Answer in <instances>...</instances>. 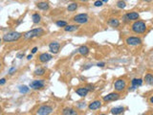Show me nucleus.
<instances>
[{
    "instance_id": "nucleus-39",
    "label": "nucleus",
    "mask_w": 153,
    "mask_h": 115,
    "mask_svg": "<svg viewBox=\"0 0 153 115\" xmlns=\"http://www.w3.org/2000/svg\"><path fill=\"white\" fill-rule=\"evenodd\" d=\"M102 2H108V0H102Z\"/></svg>"
},
{
    "instance_id": "nucleus-15",
    "label": "nucleus",
    "mask_w": 153,
    "mask_h": 115,
    "mask_svg": "<svg viewBox=\"0 0 153 115\" xmlns=\"http://www.w3.org/2000/svg\"><path fill=\"white\" fill-rule=\"evenodd\" d=\"M101 107H102V102H101V101H99V100H96V101L92 102V103L88 106L89 109H91V110H96V109H99Z\"/></svg>"
},
{
    "instance_id": "nucleus-27",
    "label": "nucleus",
    "mask_w": 153,
    "mask_h": 115,
    "mask_svg": "<svg viewBox=\"0 0 153 115\" xmlns=\"http://www.w3.org/2000/svg\"><path fill=\"white\" fill-rule=\"evenodd\" d=\"M125 6H126V4H125V2L122 1V0H120V1L117 2V7H118L119 9H124Z\"/></svg>"
},
{
    "instance_id": "nucleus-12",
    "label": "nucleus",
    "mask_w": 153,
    "mask_h": 115,
    "mask_svg": "<svg viewBox=\"0 0 153 115\" xmlns=\"http://www.w3.org/2000/svg\"><path fill=\"white\" fill-rule=\"evenodd\" d=\"M131 84H132V86L129 87L128 90H135L138 88V86H141L143 85V80L142 79H133L131 81Z\"/></svg>"
},
{
    "instance_id": "nucleus-35",
    "label": "nucleus",
    "mask_w": 153,
    "mask_h": 115,
    "mask_svg": "<svg viewBox=\"0 0 153 115\" xmlns=\"http://www.w3.org/2000/svg\"><path fill=\"white\" fill-rule=\"evenodd\" d=\"M37 47H34V48L32 49V54H35V53H37Z\"/></svg>"
},
{
    "instance_id": "nucleus-32",
    "label": "nucleus",
    "mask_w": 153,
    "mask_h": 115,
    "mask_svg": "<svg viewBox=\"0 0 153 115\" xmlns=\"http://www.w3.org/2000/svg\"><path fill=\"white\" fill-rule=\"evenodd\" d=\"M69 115H78V112L75 110V109H71V111H70V113H69Z\"/></svg>"
},
{
    "instance_id": "nucleus-23",
    "label": "nucleus",
    "mask_w": 153,
    "mask_h": 115,
    "mask_svg": "<svg viewBox=\"0 0 153 115\" xmlns=\"http://www.w3.org/2000/svg\"><path fill=\"white\" fill-rule=\"evenodd\" d=\"M35 75L36 76H43L44 74H45V69L42 68V67H38L37 68L36 70H35Z\"/></svg>"
},
{
    "instance_id": "nucleus-28",
    "label": "nucleus",
    "mask_w": 153,
    "mask_h": 115,
    "mask_svg": "<svg viewBox=\"0 0 153 115\" xmlns=\"http://www.w3.org/2000/svg\"><path fill=\"white\" fill-rule=\"evenodd\" d=\"M102 4H103V2H102V0H97V1H95L94 6L95 7H102Z\"/></svg>"
},
{
    "instance_id": "nucleus-42",
    "label": "nucleus",
    "mask_w": 153,
    "mask_h": 115,
    "mask_svg": "<svg viewBox=\"0 0 153 115\" xmlns=\"http://www.w3.org/2000/svg\"><path fill=\"white\" fill-rule=\"evenodd\" d=\"M100 115H105V114H100Z\"/></svg>"
},
{
    "instance_id": "nucleus-20",
    "label": "nucleus",
    "mask_w": 153,
    "mask_h": 115,
    "mask_svg": "<svg viewBox=\"0 0 153 115\" xmlns=\"http://www.w3.org/2000/svg\"><path fill=\"white\" fill-rule=\"evenodd\" d=\"M79 29V26L78 25H67L65 28H64V31L65 32H75Z\"/></svg>"
},
{
    "instance_id": "nucleus-1",
    "label": "nucleus",
    "mask_w": 153,
    "mask_h": 115,
    "mask_svg": "<svg viewBox=\"0 0 153 115\" xmlns=\"http://www.w3.org/2000/svg\"><path fill=\"white\" fill-rule=\"evenodd\" d=\"M22 36L21 33L18 32H9L2 36V40L4 42H12V41H16Z\"/></svg>"
},
{
    "instance_id": "nucleus-14",
    "label": "nucleus",
    "mask_w": 153,
    "mask_h": 115,
    "mask_svg": "<svg viewBox=\"0 0 153 115\" xmlns=\"http://www.w3.org/2000/svg\"><path fill=\"white\" fill-rule=\"evenodd\" d=\"M37 7L39 9V10H42V11H47V10H49L50 8V5L48 2H46V1H41V2H38L37 4Z\"/></svg>"
},
{
    "instance_id": "nucleus-30",
    "label": "nucleus",
    "mask_w": 153,
    "mask_h": 115,
    "mask_svg": "<svg viewBox=\"0 0 153 115\" xmlns=\"http://www.w3.org/2000/svg\"><path fill=\"white\" fill-rule=\"evenodd\" d=\"M86 88H87L89 91H93L94 89H95V86H94L93 85H88L87 86H86Z\"/></svg>"
},
{
    "instance_id": "nucleus-36",
    "label": "nucleus",
    "mask_w": 153,
    "mask_h": 115,
    "mask_svg": "<svg viewBox=\"0 0 153 115\" xmlns=\"http://www.w3.org/2000/svg\"><path fill=\"white\" fill-rule=\"evenodd\" d=\"M32 59H33V54L27 56V60H28V61H30V60H32Z\"/></svg>"
},
{
    "instance_id": "nucleus-17",
    "label": "nucleus",
    "mask_w": 153,
    "mask_h": 115,
    "mask_svg": "<svg viewBox=\"0 0 153 115\" xmlns=\"http://www.w3.org/2000/svg\"><path fill=\"white\" fill-rule=\"evenodd\" d=\"M123 111H124V108L122 107H117V108H113L111 109V113L113 115H119L122 113Z\"/></svg>"
},
{
    "instance_id": "nucleus-11",
    "label": "nucleus",
    "mask_w": 153,
    "mask_h": 115,
    "mask_svg": "<svg viewBox=\"0 0 153 115\" xmlns=\"http://www.w3.org/2000/svg\"><path fill=\"white\" fill-rule=\"evenodd\" d=\"M120 98V94L118 92H113V93H109L108 95L104 96L103 101L104 102H111V101H116Z\"/></svg>"
},
{
    "instance_id": "nucleus-37",
    "label": "nucleus",
    "mask_w": 153,
    "mask_h": 115,
    "mask_svg": "<svg viewBox=\"0 0 153 115\" xmlns=\"http://www.w3.org/2000/svg\"><path fill=\"white\" fill-rule=\"evenodd\" d=\"M85 108V103H80V105H79V108Z\"/></svg>"
},
{
    "instance_id": "nucleus-5",
    "label": "nucleus",
    "mask_w": 153,
    "mask_h": 115,
    "mask_svg": "<svg viewBox=\"0 0 153 115\" xmlns=\"http://www.w3.org/2000/svg\"><path fill=\"white\" fill-rule=\"evenodd\" d=\"M139 16H140V14H139L138 12H131L126 13V14H124V15L122 16V20H123L124 22H128V21H130V20L136 21V20L139 18Z\"/></svg>"
},
{
    "instance_id": "nucleus-4",
    "label": "nucleus",
    "mask_w": 153,
    "mask_h": 115,
    "mask_svg": "<svg viewBox=\"0 0 153 115\" xmlns=\"http://www.w3.org/2000/svg\"><path fill=\"white\" fill-rule=\"evenodd\" d=\"M74 22L78 23V24H84L87 23L88 20H89V16L87 13H80V14H77L75 15L73 18Z\"/></svg>"
},
{
    "instance_id": "nucleus-13",
    "label": "nucleus",
    "mask_w": 153,
    "mask_h": 115,
    "mask_svg": "<svg viewBox=\"0 0 153 115\" xmlns=\"http://www.w3.org/2000/svg\"><path fill=\"white\" fill-rule=\"evenodd\" d=\"M52 55L49 54V53H42V54L39 55L38 59H39V61L40 62H48L49 61L52 60Z\"/></svg>"
},
{
    "instance_id": "nucleus-21",
    "label": "nucleus",
    "mask_w": 153,
    "mask_h": 115,
    "mask_svg": "<svg viewBox=\"0 0 153 115\" xmlns=\"http://www.w3.org/2000/svg\"><path fill=\"white\" fill-rule=\"evenodd\" d=\"M32 19H33V22L35 24H38L40 21H41V16L38 14V13H34L32 15Z\"/></svg>"
},
{
    "instance_id": "nucleus-25",
    "label": "nucleus",
    "mask_w": 153,
    "mask_h": 115,
    "mask_svg": "<svg viewBox=\"0 0 153 115\" xmlns=\"http://www.w3.org/2000/svg\"><path fill=\"white\" fill-rule=\"evenodd\" d=\"M18 89H19V92H20L21 94H26V93H28V92L30 91V88H29L27 85H20Z\"/></svg>"
},
{
    "instance_id": "nucleus-6",
    "label": "nucleus",
    "mask_w": 153,
    "mask_h": 115,
    "mask_svg": "<svg viewBox=\"0 0 153 115\" xmlns=\"http://www.w3.org/2000/svg\"><path fill=\"white\" fill-rule=\"evenodd\" d=\"M125 42L127 45H130V46H137V45L142 44V39L137 36H129L125 39Z\"/></svg>"
},
{
    "instance_id": "nucleus-34",
    "label": "nucleus",
    "mask_w": 153,
    "mask_h": 115,
    "mask_svg": "<svg viewBox=\"0 0 153 115\" xmlns=\"http://www.w3.org/2000/svg\"><path fill=\"white\" fill-rule=\"evenodd\" d=\"M104 65H105L104 62H99V63H97V66L98 67H104Z\"/></svg>"
},
{
    "instance_id": "nucleus-19",
    "label": "nucleus",
    "mask_w": 153,
    "mask_h": 115,
    "mask_svg": "<svg viewBox=\"0 0 153 115\" xmlns=\"http://www.w3.org/2000/svg\"><path fill=\"white\" fill-rule=\"evenodd\" d=\"M108 24L110 25L111 27L116 28V27H119V25H120V21H119V19H117V18L112 17L108 20Z\"/></svg>"
},
{
    "instance_id": "nucleus-33",
    "label": "nucleus",
    "mask_w": 153,
    "mask_h": 115,
    "mask_svg": "<svg viewBox=\"0 0 153 115\" xmlns=\"http://www.w3.org/2000/svg\"><path fill=\"white\" fill-rule=\"evenodd\" d=\"M5 83H6V79L5 78H2V79L0 80V85H5Z\"/></svg>"
},
{
    "instance_id": "nucleus-7",
    "label": "nucleus",
    "mask_w": 153,
    "mask_h": 115,
    "mask_svg": "<svg viewBox=\"0 0 153 115\" xmlns=\"http://www.w3.org/2000/svg\"><path fill=\"white\" fill-rule=\"evenodd\" d=\"M37 114L38 115H50L53 112V108L50 106H41L37 109Z\"/></svg>"
},
{
    "instance_id": "nucleus-9",
    "label": "nucleus",
    "mask_w": 153,
    "mask_h": 115,
    "mask_svg": "<svg viewBox=\"0 0 153 115\" xmlns=\"http://www.w3.org/2000/svg\"><path fill=\"white\" fill-rule=\"evenodd\" d=\"M30 86L32 89H40L44 87V81L43 80H35L30 83Z\"/></svg>"
},
{
    "instance_id": "nucleus-41",
    "label": "nucleus",
    "mask_w": 153,
    "mask_h": 115,
    "mask_svg": "<svg viewBox=\"0 0 153 115\" xmlns=\"http://www.w3.org/2000/svg\"><path fill=\"white\" fill-rule=\"evenodd\" d=\"M80 1H87V0H80Z\"/></svg>"
},
{
    "instance_id": "nucleus-16",
    "label": "nucleus",
    "mask_w": 153,
    "mask_h": 115,
    "mask_svg": "<svg viewBox=\"0 0 153 115\" xmlns=\"http://www.w3.org/2000/svg\"><path fill=\"white\" fill-rule=\"evenodd\" d=\"M88 92H89V90L86 88V86L85 87H80V88L76 89V93L80 97H85L86 95L88 94Z\"/></svg>"
},
{
    "instance_id": "nucleus-22",
    "label": "nucleus",
    "mask_w": 153,
    "mask_h": 115,
    "mask_svg": "<svg viewBox=\"0 0 153 115\" xmlns=\"http://www.w3.org/2000/svg\"><path fill=\"white\" fill-rule=\"evenodd\" d=\"M77 9H78V4H77V3H75V2H73V3H70V4L67 6V11L68 12H74V11H76Z\"/></svg>"
},
{
    "instance_id": "nucleus-31",
    "label": "nucleus",
    "mask_w": 153,
    "mask_h": 115,
    "mask_svg": "<svg viewBox=\"0 0 153 115\" xmlns=\"http://www.w3.org/2000/svg\"><path fill=\"white\" fill-rule=\"evenodd\" d=\"M24 57H25L24 53H18V54L16 55V58H17V59H22V58H24Z\"/></svg>"
},
{
    "instance_id": "nucleus-2",
    "label": "nucleus",
    "mask_w": 153,
    "mask_h": 115,
    "mask_svg": "<svg viewBox=\"0 0 153 115\" xmlns=\"http://www.w3.org/2000/svg\"><path fill=\"white\" fill-rule=\"evenodd\" d=\"M131 29L136 34H143L147 31V25L142 20H136L131 26Z\"/></svg>"
},
{
    "instance_id": "nucleus-8",
    "label": "nucleus",
    "mask_w": 153,
    "mask_h": 115,
    "mask_svg": "<svg viewBox=\"0 0 153 115\" xmlns=\"http://www.w3.org/2000/svg\"><path fill=\"white\" fill-rule=\"evenodd\" d=\"M125 86H126V83L125 81L122 79H119L117 80L114 84V87H115V90L117 92H122L125 89Z\"/></svg>"
},
{
    "instance_id": "nucleus-26",
    "label": "nucleus",
    "mask_w": 153,
    "mask_h": 115,
    "mask_svg": "<svg viewBox=\"0 0 153 115\" xmlns=\"http://www.w3.org/2000/svg\"><path fill=\"white\" fill-rule=\"evenodd\" d=\"M55 24H56L57 27H63V28H65L67 26V22L66 21H63V20H57L55 22Z\"/></svg>"
},
{
    "instance_id": "nucleus-29",
    "label": "nucleus",
    "mask_w": 153,
    "mask_h": 115,
    "mask_svg": "<svg viewBox=\"0 0 153 115\" xmlns=\"http://www.w3.org/2000/svg\"><path fill=\"white\" fill-rule=\"evenodd\" d=\"M15 71H16V68H15V67H14V66L11 67V68L9 69V74H10V75H12V74H13V73L15 72Z\"/></svg>"
},
{
    "instance_id": "nucleus-3",
    "label": "nucleus",
    "mask_w": 153,
    "mask_h": 115,
    "mask_svg": "<svg viewBox=\"0 0 153 115\" xmlns=\"http://www.w3.org/2000/svg\"><path fill=\"white\" fill-rule=\"evenodd\" d=\"M43 34H44V30L42 28H36V29H33V30L26 32L23 35V36H24L25 39H32L34 37L42 36Z\"/></svg>"
},
{
    "instance_id": "nucleus-10",
    "label": "nucleus",
    "mask_w": 153,
    "mask_h": 115,
    "mask_svg": "<svg viewBox=\"0 0 153 115\" xmlns=\"http://www.w3.org/2000/svg\"><path fill=\"white\" fill-rule=\"evenodd\" d=\"M59 49H60V44L56 41H52L49 44L50 52L53 53V54H57L59 52Z\"/></svg>"
},
{
    "instance_id": "nucleus-38",
    "label": "nucleus",
    "mask_w": 153,
    "mask_h": 115,
    "mask_svg": "<svg viewBox=\"0 0 153 115\" xmlns=\"http://www.w3.org/2000/svg\"><path fill=\"white\" fill-rule=\"evenodd\" d=\"M149 101H150V103H151V104H153V96L150 98V99H149Z\"/></svg>"
},
{
    "instance_id": "nucleus-40",
    "label": "nucleus",
    "mask_w": 153,
    "mask_h": 115,
    "mask_svg": "<svg viewBox=\"0 0 153 115\" xmlns=\"http://www.w3.org/2000/svg\"><path fill=\"white\" fill-rule=\"evenodd\" d=\"M145 1H147V2H150L151 0H145Z\"/></svg>"
},
{
    "instance_id": "nucleus-24",
    "label": "nucleus",
    "mask_w": 153,
    "mask_h": 115,
    "mask_svg": "<svg viewBox=\"0 0 153 115\" xmlns=\"http://www.w3.org/2000/svg\"><path fill=\"white\" fill-rule=\"evenodd\" d=\"M145 81L147 85H153V76L151 74H147L145 77Z\"/></svg>"
},
{
    "instance_id": "nucleus-43",
    "label": "nucleus",
    "mask_w": 153,
    "mask_h": 115,
    "mask_svg": "<svg viewBox=\"0 0 153 115\" xmlns=\"http://www.w3.org/2000/svg\"><path fill=\"white\" fill-rule=\"evenodd\" d=\"M152 115H153V114H152Z\"/></svg>"
},
{
    "instance_id": "nucleus-18",
    "label": "nucleus",
    "mask_w": 153,
    "mask_h": 115,
    "mask_svg": "<svg viewBox=\"0 0 153 115\" xmlns=\"http://www.w3.org/2000/svg\"><path fill=\"white\" fill-rule=\"evenodd\" d=\"M78 52L80 55H82V56H87L88 53H89V48L87 46H85V45H82V46H80V48L78 49Z\"/></svg>"
}]
</instances>
